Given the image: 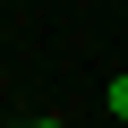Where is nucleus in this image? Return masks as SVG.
Masks as SVG:
<instances>
[{"mask_svg":"<svg viewBox=\"0 0 128 128\" xmlns=\"http://www.w3.org/2000/svg\"><path fill=\"white\" fill-rule=\"evenodd\" d=\"M102 102H111V120H128V77H111V94H102Z\"/></svg>","mask_w":128,"mask_h":128,"instance_id":"1","label":"nucleus"},{"mask_svg":"<svg viewBox=\"0 0 128 128\" xmlns=\"http://www.w3.org/2000/svg\"><path fill=\"white\" fill-rule=\"evenodd\" d=\"M26 128H68V120H51V111H43V120H26Z\"/></svg>","mask_w":128,"mask_h":128,"instance_id":"2","label":"nucleus"}]
</instances>
